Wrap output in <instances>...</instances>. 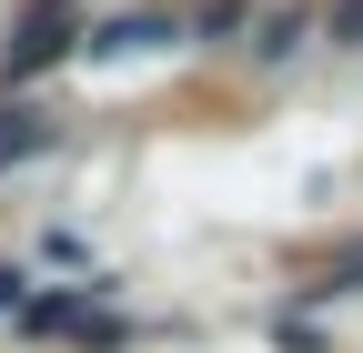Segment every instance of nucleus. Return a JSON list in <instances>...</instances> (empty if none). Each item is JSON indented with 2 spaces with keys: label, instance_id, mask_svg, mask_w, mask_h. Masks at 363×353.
Here are the masks:
<instances>
[{
  "label": "nucleus",
  "instance_id": "f257e3e1",
  "mask_svg": "<svg viewBox=\"0 0 363 353\" xmlns=\"http://www.w3.org/2000/svg\"><path fill=\"white\" fill-rule=\"evenodd\" d=\"M71 11H21V30L11 40H0V81H40V71H51L61 51H71Z\"/></svg>",
  "mask_w": 363,
  "mask_h": 353
},
{
  "label": "nucleus",
  "instance_id": "f03ea898",
  "mask_svg": "<svg viewBox=\"0 0 363 353\" xmlns=\"http://www.w3.org/2000/svg\"><path fill=\"white\" fill-rule=\"evenodd\" d=\"M101 293V283H91ZM91 293H51V303H30V333H81V343H131V323H111V313H91Z\"/></svg>",
  "mask_w": 363,
  "mask_h": 353
},
{
  "label": "nucleus",
  "instance_id": "7ed1b4c3",
  "mask_svg": "<svg viewBox=\"0 0 363 353\" xmlns=\"http://www.w3.org/2000/svg\"><path fill=\"white\" fill-rule=\"evenodd\" d=\"M101 61H121V51H162V40H182V21H152V11H131V21H101V30H81Z\"/></svg>",
  "mask_w": 363,
  "mask_h": 353
},
{
  "label": "nucleus",
  "instance_id": "20e7f679",
  "mask_svg": "<svg viewBox=\"0 0 363 353\" xmlns=\"http://www.w3.org/2000/svg\"><path fill=\"white\" fill-rule=\"evenodd\" d=\"M30 152H51V121H40V111H21V101H0V172H11V162H30Z\"/></svg>",
  "mask_w": 363,
  "mask_h": 353
},
{
  "label": "nucleus",
  "instance_id": "39448f33",
  "mask_svg": "<svg viewBox=\"0 0 363 353\" xmlns=\"http://www.w3.org/2000/svg\"><path fill=\"white\" fill-rule=\"evenodd\" d=\"M293 51H303V21L283 11V21H272V30H262V61H293Z\"/></svg>",
  "mask_w": 363,
  "mask_h": 353
},
{
  "label": "nucleus",
  "instance_id": "423d86ee",
  "mask_svg": "<svg viewBox=\"0 0 363 353\" xmlns=\"http://www.w3.org/2000/svg\"><path fill=\"white\" fill-rule=\"evenodd\" d=\"M313 293H363V242H353V252H343V262H333V273L313 283Z\"/></svg>",
  "mask_w": 363,
  "mask_h": 353
},
{
  "label": "nucleus",
  "instance_id": "0eeeda50",
  "mask_svg": "<svg viewBox=\"0 0 363 353\" xmlns=\"http://www.w3.org/2000/svg\"><path fill=\"white\" fill-rule=\"evenodd\" d=\"M0 313H30V273L21 262H0Z\"/></svg>",
  "mask_w": 363,
  "mask_h": 353
},
{
  "label": "nucleus",
  "instance_id": "6e6552de",
  "mask_svg": "<svg viewBox=\"0 0 363 353\" xmlns=\"http://www.w3.org/2000/svg\"><path fill=\"white\" fill-rule=\"evenodd\" d=\"M30 11H71V0H30Z\"/></svg>",
  "mask_w": 363,
  "mask_h": 353
}]
</instances>
